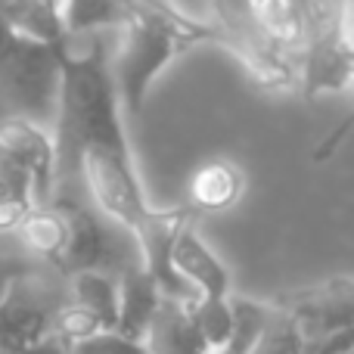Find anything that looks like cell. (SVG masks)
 Listing matches in <instances>:
<instances>
[{
  "instance_id": "1",
  "label": "cell",
  "mask_w": 354,
  "mask_h": 354,
  "mask_svg": "<svg viewBox=\"0 0 354 354\" xmlns=\"http://www.w3.org/2000/svg\"><path fill=\"white\" fill-rule=\"evenodd\" d=\"M50 134L56 156L53 196L81 193L78 159L84 149L128 143L124 115L100 37H91L87 50H72L68 41L59 47V109Z\"/></svg>"
},
{
  "instance_id": "2",
  "label": "cell",
  "mask_w": 354,
  "mask_h": 354,
  "mask_svg": "<svg viewBox=\"0 0 354 354\" xmlns=\"http://www.w3.org/2000/svg\"><path fill=\"white\" fill-rule=\"evenodd\" d=\"M193 44L202 41L153 16H131V22L118 28V50L109 66V75L122 115L124 112L134 118L140 115L153 81Z\"/></svg>"
},
{
  "instance_id": "3",
  "label": "cell",
  "mask_w": 354,
  "mask_h": 354,
  "mask_svg": "<svg viewBox=\"0 0 354 354\" xmlns=\"http://www.w3.org/2000/svg\"><path fill=\"white\" fill-rule=\"evenodd\" d=\"M59 109V47L12 35L0 53V112L53 131Z\"/></svg>"
},
{
  "instance_id": "4",
  "label": "cell",
  "mask_w": 354,
  "mask_h": 354,
  "mask_svg": "<svg viewBox=\"0 0 354 354\" xmlns=\"http://www.w3.org/2000/svg\"><path fill=\"white\" fill-rule=\"evenodd\" d=\"M78 180L87 202L124 233L134 230L137 221L153 208L143 193L131 143L84 149L78 159Z\"/></svg>"
},
{
  "instance_id": "5",
  "label": "cell",
  "mask_w": 354,
  "mask_h": 354,
  "mask_svg": "<svg viewBox=\"0 0 354 354\" xmlns=\"http://www.w3.org/2000/svg\"><path fill=\"white\" fill-rule=\"evenodd\" d=\"M62 218V252L53 268L62 270L66 277L81 274V270H122L128 268L122 239L112 230V221L103 218L97 208L87 202L81 193H56L50 199Z\"/></svg>"
},
{
  "instance_id": "6",
  "label": "cell",
  "mask_w": 354,
  "mask_h": 354,
  "mask_svg": "<svg viewBox=\"0 0 354 354\" xmlns=\"http://www.w3.org/2000/svg\"><path fill=\"white\" fill-rule=\"evenodd\" d=\"M214 10V44L227 47L249 78L261 87H292L295 84V56L277 47L249 10V0H212Z\"/></svg>"
},
{
  "instance_id": "7",
  "label": "cell",
  "mask_w": 354,
  "mask_h": 354,
  "mask_svg": "<svg viewBox=\"0 0 354 354\" xmlns=\"http://www.w3.org/2000/svg\"><path fill=\"white\" fill-rule=\"evenodd\" d=\"M53 134L22 118H3L0 122V187L25 196L35 205H47L53 199Z\"/></svg>"
},
{
  "instance_id": "8",
  "label": "cell",
  "mask_w": 354,
  "mask_h": 354,
  "mask_svg": "<svg viewBox=\"0 0 354 354\" xmlns=\"http://www.w3.org/2000/svg\"><path fill=\"white\" fill-rule=\"evenodd\" d=\"M274 308L305 342L333 336V333H345L351 330L354 283L351 277H333V280L280 295Z\"/></svg>"
},
{
  "instance_id": "9",
  "label": "cell",
  "mask_w": 354,
  "mask_h": 354,
  "mask_svg": "<svg viewBox=\"0 0 354 354\" xmlns=\"http://www.w3.org/2000/svg\"><path fill=\"white\" fill-rule=\"evenodd\" d=\"M196 214L187 205H174V208H149L140 221L134 224V230L128 233L131 243L137 252V264L147 270V277L159 286V292L165 299H196L187 286L174 277L171 270V245L174 236L180 233L183 224H189Z\"/></svg>"
},
{
  "instance_id": "10",
  "label": "cell",
  "mask_w": 354,
  "mask_h": 354,
  "mask_svg": "<svg viewBox=\"0 0 354 354\" xmlns=\"http://www.w3.org/2000/svg\"><path fill=\"white\" fill-rule=\"evenodd\" d=\"M354 75V44L351 22L333 25V28L314 35L295 56V81L301 84L308 100L320 93H339L351 84Z\"/></svg>"
},
{
  "instance_id": "11",
  "label": "cell",
  "mask_w": 354,
  "mask_h": 354,
  "mask_svg": "<svg viewBox=\"0 0 354 354\" xmlns=\"http://www.w3.org/2000/svg\"><path fill=\"white\" fill-rule=\"evenodd\" d=\"M28 277L31 270H25L0 299V351L3 354H25L50 336L56 308H50V301L31 286Z\"/></svg>"
},
{
  "instance_id": "12",
  "label": "cell",
  "mask_w": 354,
  "mask_h": 354,
  "mask_svg": "<svg viewBox=\"0 0 354 354\" xmlns=\"http://www.w3.org/2000/svg\"><path fill=\"white\" fill-rule=\"evenodd\" d=\"M171 270L196 299H227L230 295V270L212 252V245L196 233L193 221L183 224L174 236Z\"/></svg>"
},
{
  "instance_id": "13",
  "label": "cell",
  "mask_w": 354,
  "mask_h": 354,
  "mask_svg": "<svg viewBox=\"0 0 354 354\" xmlns=\"http://www.w3.org/2000/svg\"><path fill=\"white\" fill-rule=\"evenodd\" d=\"M245 189V174L230 159H208L189 174L187 202L183 205L193 214L202 212H227L239 202Z\"/></svg>"
},
{
  "instance_id": "14",
  "label": "cell",
  "mask_w": 354,
  "mask_h": 354,
  "mask_svg": "<svg viewBox=\"0 0 354 354\" xmlns=\"http://www.w3.org/2000/svg\"><path fill=\"white\" fill-rule=\"evenodd\" d=\"M162 301V292L153 280L147 277V270L137 261H131L128 268L118 270V320L115 330L128 339L143 342L149 324L156 317V308Z\"/></svg>"
},
{
  "instance_id": "15",
  "label": "cell",
  "mask_w": 354,
  "mask_h": 354,
  "mask_svg": "<svg viewBox=\"0 0 354 354\" xmlns=\"http://www.w3.org/2000/svg\"><path fill=\"white\" fill-rule=\"evenodd\" d=\"M189 301L162 295L153 324L143 336L147 354H208L202 336L196 333L193 317H189Z\"/></svg>"
},
{
  "instance_id": "16",
  "label": "cell",
  "mask_w": 354,
  "mask_h": 354,
  "mask_svg": "<svg viewBox=\"0 0 354 354\" xmlns=\"http://www.w3.org/2000/svg\"><path fill=\"white\" fill-rule=\"evenodd\" d=\"M0 19L16 35L62 47L66 31L59 19V0H0Z\"/></svg>"
},
{
  "instance_id": "17",
  "label": "cell",
  "mask_w": 354,
  "mask_h": 354,
  "mask_svg": "<svg viewBox=\"0 0 354 354\" xmlns=\"http://www.w3.org/2000/svg\"><path fill=\"white\" fill-rule=\"evenodd\" d=\"M230 336H227V342L221 345L218 354H255L270 320H274V305L230 295Z\"/></svg>"
},
{
  "instance_id": "18",
  "label": "cell",
  "mask_w": 354,
  "mask_h": 354,
  "mask_svg": "<svg viewBox=\"0 0 354 354\" xmlns=\"http://www.w3.org/2000/svg\"><path fill=\"white\" fill-rule=\"evenodd\" d=\"M59 19L66 41H75L97 28H122L131 12L118 0H59Z\"/></svg>"
},
{
  "instance_id": "19",
  "label": "cell",
  "mask_w": 354,
  "mask_h": 354,
  "mask_svg": "<svg viewBox=\"0 0 354 354\" xmlns=\"http://www.w3.org/2000/svg\"><path fill=\"white\" fill-rule=\"evenodd\" d=\"M72 301L93 314L103 324V330H115L118 320V277L106 270H81L68 277Z\"/></svg>"
},
{
  "instance_id": "20",
  "label": "cell",
  "mask_w": 354,
  "mask_h": 354,
  "mask_svg": "<svg viewBox=\"0 0 354 354\" xmlns=\"http://www.w3.org/2000/svg\"><path fill=\"white\" fill-rule=\"evenodd\" d=\"M16 233L22 236V243L28 245L35 255H41V258H47L50 264H56V258H59V252H62V236H66V230H62V218H59L53 202L31 208Z\"/></svg>"
},
{
  "instance_id": "21",
  "label": "cell",
  "mask_w": 354,
  "mask_h": 354,
  "mask_svg": "<svg viewBox=\"0 0 354 354\" xmlns=\"http://www.w3.org/2000/svg\"><path fill=\"white\" fill-rule=\"evenodd\" d=\"M189 317H193L196 333L202 336L208 354H218L230 336V295L227 299H193L189 301Z\"/></svg>"
},
{
  "instance_id": "22",
  "label": "cell",
  "mask_w": 354,
  "mask_h": 354,
  "mask_svg": "<svg viewBox=\"0 0 354 354\" xmlns=\"http://www.w3.org/2000/svg\"><path fill=\"white\" fill-rule=\"evenodd\" d=\"M118 3L124 6V10L131 12V16H153V19H162V22L174 25V28L187 31V35L199 37L202 44H214V31L212 25L205 22H196L193 16H187V12L180 10V6L174 3V0H118Z\"/></svg>"
},
{
  "instance_id": "23",
  "label": "cell",
  "mask_w": 354,
  "mask_h": 354,
  "mask_svg": "<svg viewBox=\"0 0 354 354\" xmlns=\"http://www.w3.org/2000/svg\"><path fill=\"white\" fill-rule=\"evenodd\" d=\"M100 330H103V324H100L87 308L75 305V301H66V305L56 308L53 324H50V336L59 339L62 345H75V342H81V339L93 336V333H100Z\"/></svg>"
},
{
  "instance_id": "24",
  "label": "cell",
  "mask_w": 354,
  "mask_h": 354,
  "mask_svg": "<svg viewBox=\"0 0 354 354\" xmlns=\"http://www.w3.org/2000/svg\"><path fill=\"white\" fill-rule=\"evenodd\" d=\"M66 348L68 354H147V345L122 336L118 330H100L93 336L81 339V342L66 345Z\"/></svg>"
},
{
  "instance_id": "25",
  "label": "cell",
  "mask_w": 354,
  "mask_h": 354,
  "mask_svg": "<svg viewBox=\"0 0 354 354\" xmlns=\"http://www.w3.org/2000/svg\"><path fill=\"white\" fill-rule=\"evenodd\" d=\"M35 208V202L16 193H0V233L19 230V224L25 221V214Z\"/></svg>"
},
{
  "instance_id": "26",
  "label": "cell",
  "mask_w": 354,
  "mask_h": 354,
  "mask_svg": "<svg viewBox=\"0 0 354 354\" xmlns=\"http://www.w3.org/2000/svg\"><path fill=\"white\" fill-rule=\"evenodd\" d=\"M25 264H16V261H0V299H3V292L12 286V280H19V277L25 274Z\"/></svg>"
},
{
  "instance_id": "27",
  "label": "cell",
  "mask_w": 354,
  "mask_h": 354,
  "mask_svg": "<svg viewBox=\"0 0 354 354\" xmlns=\"http://www.w3.org/2000/svg\"><path fill=\"white\" fill-rule=\"evenodd\" d=\"M25 354H68V348L59 342V339H53V336H47L44 342H37L35 348H28Z\"/></svg>"
},
{
  "instance_id": "28",
  "label": "cell",
  "mask_w": 354,
  "mask_h": 354,
  "mask_svg": "<svg viewBox=\"0 0 354 354\" xmlns=\"http://www.w3.org/2000/svg\"><path fill=\"white\" fill-rule=\"evenodd\" d=\"M12 35H16V31L10 28V25L3 22V19H0V53H3L6 47H10V41H12Z\"/></svg>"
},
{
  "instance_id": "29",
  "label": "cell",
  "mask_w": 354,
  "mask_h": 354,
  "mask_svg": "<svg viewBox=\"0 0 354 354\" xmlns=\"http://www.w3.org/2000/svg\"><path fill=\"white\" fill-rule=\"evenodd\" d=\"M3 118H6V115H3V112H0V122H3Z\"/></svg>"
},
{
  "instance_id": "30",
  "label": "cell",
  "mask_w": 354,
  "mask_h": 354,
  "mask_svg": "<svg viewBox=\"0 0 354 354\" xmlns=\"http://www.w3.org/2000/svg\"><path fill=\"white\" fill-rule=\"evenodd\" d=\"M0 354H3V351H0Z\"/></svg>"
}]
</instances>
